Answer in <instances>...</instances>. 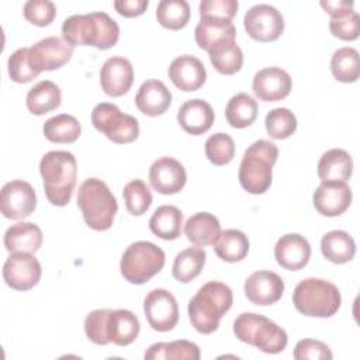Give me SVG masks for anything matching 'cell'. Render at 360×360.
<instances>
[{"label":"cell","instance_id":"1","mask_svg":"<svg viewBox=\"0 0 360 360\" xmlns=\"http://www.w3.org/2000/svg\"><path fill=\"white\" fill-rule=\"evenodd\" d=\"M63 39L70 45H89L98 49L112 48L120 38V27L107 13L75 14L62 24Z\"/></svg>","mask_w":360,"mask_h":360},{"label":"cell","instance_id":"2","mask_svg":"<svg viewBox=\"0 0 360 360\" xmlns=\"http://www.w3.org/2000/svg\"><path fill=\"white\" fill-rule=\"evenodd\" d=\"M232 302V290L225 283H205L188 301L187 309L193 328L202 335L215 332L221 318L231 309Z\"/></svg>","mask_w":360,"mask_h":360},{"label":"cell","instance_id":"3","mask_svg":"<svg viewBox=\"0 0 360 360\" xmlns=\"http://www.w3.org/2000/svg\"><path fill=\"white\" fill-rule=\"evenodd\" d=\"M39 173L48 201L56 207H65L73 194L77 176V162L68 150H51L39 162Z\"/></svg>","mask_w":360,"mask_h":360},{"label":"cell","instance_id":"4","mask_svg":"<svg viewBox=\"0 0 360 360\" xmlns=\"http://www.w3.org/2000/svg\"><path fill=\"white\" fill-rule=\"evenodd\" d=\"M278 158V148L267 139L255 141L246 150L239 166V183L250 194L266 193L273 180V166Z\"/></svg>","mask_w":360,"mask_h":360},{"label":"cell","instance_id":"5","mask_svg":"<svg viewBox=\"0 0 360 360\" xmlns=\"http://www.w3.org/2000/svg\"><path fill=\"white\" fill-rule=\"evenodd\" d=\"M77 207L86 225L94 231H107L114 222L118 202L108 186L96 177L86 179L77 191Z\"/></svg>","mask_w":360,"mask_h":360},{"label":"cell","instance_id":"6","mask_svg":"<svg viewBox=\"0 0 360 360\" xmlns=\"http://www.w3.org/2000/svg\"><path fill=\"white\" fill-rule=\"evenodd\" d=\"M292 304L305 316L329 318L339 311L342 297L333 283L325 278L308 277L295 285Z\"/></svg>","mask_w":360,"mask_h":360},{"label":"cell","instance_id":"7","mask_svg":"<svg viewBox=\"0 0 360 360\" xmlns=\"http://www.w3.org/2000/svg\"><path fill=\"white\" fill-rule=\"evenodd\" d=\"M233 333L240 342L269 354L283 352L288 343V336L281 326L255 312L238 315L233 321Z\"/></svg>","mask_w":360,"mask_h":360},{"label":"cell","instance_id":"8","mask_svg":"<svg viewBox=\"0 0 360 360\" xmlns=\"http://www.w3.org/2000/svg\"><path fill=\"white\" fill-rule=\"evenodd\" d=\"M165 260V252L159 246L148 240H138L125 249L120 270L128 283L143 284L163 269Z\"/></svg>","mask_w":360,"mask_h":360},{"label":"cell","instance_id":"9","mask_svg":"<svg viewBox=\"0 0 360 360\" xmlns=\"http://www.w3.org/2000/svg\"><path fill=\"white\" fill-rule=\"evenodd\" d=\"M91 124L114 143H131L139 135L138 120L124 114L115 104L100 103L91 111Z\"/></svg>","mask_w":360,"mask_h":360},{"label":"cell","instance_id":"10","mask_svg":"<svg viewBox=\"0 0 360 360\" xmlns=\"http://www.w3.org/2000/svg\"><path fill=\"white\" fill-rule=\"evenodd\" d=\"M243 27L250 38L259 42H271L284 31L281 13L270 4H256L243 17Z\"/></svg>","mask_w":360,"mask_h":360},{"label":"cell","instance_id":"11","mask_svg":"<svg viewBox=\"0 0 360 360\" xmlns=\"http://www.w3.org/2000/svg\"><path fill=\"white\" fill-rule=\"evenodd\" d=\"M143 312L153 330L169 332L179 322V305L174 295L165 288L149 291L143 300Z\"/></svg>","mask_w":360,"mask_h":360},{"label":"cell","instance_id":"12","mask_svg":"<svg viewBox=\"0 0 360 360\" xmlns=\"http://www.w3.org/2000/svg\"><path fill=\"white\" fill-rule=\"evenodd\" d=\"M41 274V263L28 252L11 253L3 266V278L6 284L17 291H27L35 287Z\"/></svg>","mask_w":360,"mask_h":360},{"label":"cell","instance_id":"13","mask_svg":"<svg viewBox=\"0 0 360 360\" xmlns=\"http://www.w3.org/2000/svg\"><path fill=\"white\" fill-rule=\"evenodd\" d=\"M1 214L7 219H22L37 208L34 187L24 180H11L1 187Z\"/></svg>","mask_w":360,"mask_h":360},{"label":"cell","instance_id":"14","mask_svg":"<svg viewBox=\"0 0 360 360\" xmlns=\"http://www.w3.org/2000/svg\"><path fill=\"white\" fill-rule=\"evenodd\" d=\"M352 190L346 181L322 180L312 195L315 210L323 217L342 215L352 202Z\"/></svg>","mask_w":360,"mask_h":360},{"label":"cell","instance_id":"15","mask_svg":"<svg viewBox=\"0 0 360 360\" xmlns=\"http://www.w3.org/2000/svg\"><path fill=\"white\" fill-rule=\"evenodd\" d=\"M72 55L73 46L59 37H46L30 46V59L38 73L62 68Z\"/></svg>","mask_w":360,"mask_h":360},{"label":"cell","instance_id":"16","mask_svg":"<svg viewBox=\"0 0 360 360\" xmlns=\"http://www.w3.org/2000/svg\"><path fill=\"white\" fill-rule=\"evenodd\" d=\"M149 181L155 191L172 195L183 190L187 181L184 166L174 158L163 156L155 160L149 169Z\"/></svg>","mask_w":360,"mask_h":360},{"label":"cell","instance_id":"17","mask_svg":"<svg viewBox=\"0 0 360 360\" xmlns=\"http://www.w3.org/2000/svg\"><path fill=\"white\" fill-rule=\"evenodd\" d=\"M243 290L252 304L273 305L283 297L284 281L274 271L259 270L246 278Z\"/></svg>","mask_w":360,"mask_h":360},{"label":"cell","instance_id":"18","mask_svg":"<svg viewBox=\"0 0 360 360\" xmlns=\"http://www.w3.org/2000/svg\"><path fill=\"white\" fill-rule=\"evenodd\" d=\"M292 87L288 72L281 68L270 66L256 72L252 82L255 96L260 101H278L285 98Z\"/></svg>","mask_w":360,"mask_h":360},{"label":"cell","instance_id":"19","mask_svg":"<svg viewBox=\"0 0 360 360\" xmlns=\"http://www.w3.org/2000/svg\"><path fill=\"white\" fill-rule=\"evenodd\" d=\"M134 83V68L124 56L108 58L100 70L103 91L111 97H121L129 91Z\"/></svg>","mask_w":360,"mask_h":360},{"label":"cell","instance_id":"20","mask_svg":"<svg viewBox=\"0 0 360 360\" xmlns=\"http://www.w3.org/2000/svg\"><path fill=\"white\" fill-rule=\"evenodd\" d=\"M167 75L172 83L181 91H195L207 79L204 63L194 55H181L173 59Z\"/></svg>","mask_w":360,"mask_h":360},{"label":"cell","instance_id":"21","mask_svg":"<svg viewBox=\"0 0 360 360\" xmlns=\"http://www.w3.org/2000/svg\"><path fill=\"white\" fill-rule=\"evenodd\" d=\"M274 257L285 270H301L309 262L311 245L300 233H285L274 246Z\"/></svg>","mask_w":360,"mask_h":360},{"label":"cell","instance_id":"22","mask_svg":"<svg viewBox=\"0 0 360 360\" xmlns=\"http://www.w3.org/2000/svg\"><path fill=\"white\" fill-rule=\"evenodd\" d=\"M172 104V93L166 84L156 79L143 82L135 96V105L148 117H158L167 111Z\"/></svg>","mask_w":360,"mask_h":360},{"label":"cell","instance_id":"23","mask_svg":"<svg viewBox=\"0 0 360 360\" xmlns=\"http://www.w3.org/2000/svg\"><path fill=\"white\" fill-rule=\"evenodd\" d=\"M212 107L201 98L187 100L177 111V122L190 135H201L214 124Z\"/></svg>","mask_w":360,"mask_h":360},{"label":"cell","instance_id":"24","mask_svg":"<svg viewBox=\"0 0 360 360\" xmlns=\"http://www.w3.org/2000/svg\"><path fill=\"white\" fill-rule=\"evenodd\" d=\"M194 38L201 49L210 52L224 42L235 41L236 28L232 21L202 17L195 27Z\"/></svg>","mask_w":360,"mask_h":360},{"label":"cell","instance_id":"25","mask_svg":"<svg viewBox=\"0 0 360 360\" xmlns=\"http://www.w3.org/2000/svg\"><path fill=\"white\" fill-rule=\"evenodd\" d=\"M139 321L128 309H110L107 318V338L117 346L131 345L139 335Z\"/></svg>","mask_w":360,"mask_h":360},{"label":"cell","instance_id":"26","mask_svg":"<svg viewBox=\"0 0 360 360\" xmlns=\"http://www.w3.org/2000/svg\"><path fill=\"white\" fill-rule=\"evenodd\" d=\"M42 231L34 222H17L4 233V248L10 252L35 253L42 245Z\"/></svg>","mask_w":360,"mask_h":360},{"label":"cell","instance_id":"27","mask_svg":"<svg viewBox=\"0 0 360 360\" xmlns=\"http://www.w3.org/2000/svg\"><path fill=\"white\" fill-rule=\"evenodd\" d=\"M221 232L218 218L210 212H197L184 224L186 238L197 246L214 245Z\"/></svg>","mask_w":360,"mask_h":360},{"label":"cell","instance_id":"28","mask_svg":"<svg viewBox=\"0 0 360 360\" xmlns=\"http://www.w3.org/2000/svg\"><path fill=\"white\" fill-rule=\"evenodd\" d=\"M321 252L326 260L335 264H345L354 257L356 242L346 231L333 229L322 236Z\"/></svg>","mask_w":360,"mask_h":360},{"label":"cell","instance_id":"29","mask_svg":"<svg viewBox=\"0 0 360 360\" xmlns=\"http://www.w3.org/2000/svg\"><path fill=\"white\" fill-rule=\"evenodd\" d=\"M316 169L321 180L346 181L353 173V159L345 149L333 148L321 156Z\"/></svg>","mask_w":360,"mask_h":360},{"label":"cell","instance_id":"30","mask_svg":"<svg viewBox=\"0 0 360 360\" xmlns=\"http://www.w3.org/2000/svg\"><path fill=\"white\" fill-rule=\"evenodd\" d=\"M60 89L51 80H41L27 93V108L34 115H44L60 105Z\"/></svg>","mask_w":360,"mask_h":360},{"label":"cell","instance_id":"31","mask_svg":"<svg viewBox=\"0 0 360 360\" xmlns=\"http://www.w3.org/2000/svg\"><path fill=\"white\" fill-rule=\"evenodd\" d=\"M183 212L174 205H160L149 219V228L153 235L163 240H174L181 233Z\"/></svg>","mask_w":360,"mask_h":360},{"label":"cell","instance_id":"32","mask_svg":"<svg viewBox=\"0 0 360 360\" xmlns=\"http://www.w3.org/2000/svg\"><path fill=\"white\" fill-rule=\"evenodd\" d=\"M212 246L221 260L236 263L246 257L249 252V239L239 229H225L219 232Z\"/></svg>","mask_w":360,"mask_h":360},{"label":"cell","instance_id":"33","mask_svg":"<svg viewBox=\"0 0 360 360\" xmlns=\"http://www.w3.org/2000/svg\"><path fill=\"white\" fill-rule=\"evenodd\" d=\"M200 349L190 340H173L153 343L145 352L146 360H198Z\"/></svg>","mask_w":360,"mask_h":360},{"label":"cell","instance_id":"34","mask_svg":"<svg viewBox=\"0 0 360 360\" xmlns=\"http://www.w3.org/2000/svg\"><path fill=\"white\" fill-rule=\"evenodd\" d=\"M257 101L248 93L232 96L225 108V118L232 128H246L252 125L257 117Z\"/></svg>","mask_w":360,"mask_h":360},{"label":"cell","instance_id":"35","mask_svg":"<svg viewBox=\"0 0 360 360\" xmlns=\"http://www.w3.org/2000/svg\"><path fill=\"white\" fill-rule=\"evenodd\" d=\"M42 132L49 142L73 143L82 134V125L76 117L70 114H59L45 121Z\"/></svg>","mask_w":360,"mask_h":360},{"label":"cell","instance_id":"36","mask_svg":"<svg viewBox=\"0 0 360 360\" xmlns=\"http://www.w3.org/2000/svg\"><path fill=\"white\" fill-rule=\"evenodd\" d=\"M207 253L202 248H187L179 252L173 262V277L180 283H190L202 270Z\"/></svg>","mask_w":360,"mask_h":360},{"label":"cell","instance_id":"37","mask_svg":"<svg viewBox=\"0 0 360 360\" xmlns=\"http://www.w3.org/2000/svg\"><path fill=\"white\" fill-rule=\"evenodd\" d=\"M330 70L338 82L354 83L360 76L359 52L352 46L339 48L332 55Z\"/></svg>","mask_w":360,"mask_h":360},{"label":"cell","instance_id":"38","mask_svg":"<svg viewBox=\"0 0 360 360\" xmlns=\"http://www.w3.org/2000/svg\"><path fill=\"white\" fill-rule=\"evenodd\" d=\"M210 60L221 75H233L243 65V52L236 41H228L208 52Z\"/></svg>","mask_w":360,"mask_h":360},{"label":"cell","instance_id":"39","mask_svg":"<svg viewBox=\"0 0 360 360\" xmlns=\"http://www.w3.org/2000/svg\"><path fill=\"white\" fill-rule=\"evenodd\" d=\"M329 30L333 37L343 41H354L360 34V18L353 10V4L332 11Z\"/></svg>","mask_w":360,"mask_h":360},{"label":"cell","instance_id":"40","mask_svg":"<svg viewBox=\"0 0 360 360\" xmlns=\"http://www.w3.org/2000/svg\"><path fill=\"white\" fill-rule=\"evenodd\" d=\"M156 18L167 30H181L190 20V6L186 0H162L156 8Z\"/></svg>","mask_w":360,"mask_h":360},{"label":"cell","instance_id":"41","mask_svg":"<svg viewBox=\"0 0 360 360\" xmlns=\"http://www.w3.org/2000/svg\"><path fill=\"white\" fill-rule=\"evenodd\" d=\"M122 197L127 211L136 217L145 214L152 204V193L148 184L141 179H135L127 183L122 190Z\"/></svg>","mask_w":360,"mask_h":360},{"label":"cell","instance_id":"42","mask_svg":"<svg viewBox=\"0 0 360 360\" xmlns=\"http://www.w3.org/2000/svg\"><path fill=\"white\" fill-rule=\"evenodd\" d=\"M264 127L270 138L287 139L297 131V118L288 108H274L267 112Z\"/></svg>","mask_w":360,"mask_h":360},{"label":"cell","instance_id":"43","mask_svg":"<svg viewBox=\"0 0 360 360\" xmlns=\"http://www.w3.org/2000/svg\"><path fill=\"white\" fill-rule=\"evenodd\" d=\"M205 156L215 166L228 165L235 156V142L231 135L217 132L205 142Z\"/></svg>","mask_w":360,"mask_h":360},{"label":"cell","instance_id":"44","mask_svg":"<svg viewBox=\"0 0 360 360\" xmlns=\"http://www.w3.org/2000/svg\"><path fill=\"white\" fill-rule=\"evenodd\" d=\"M8 76L15 83H28L39 73L31 63L30 48H18L8 56Z\"/></svg>","mask_w":360,"mask_h":360},{"label":"cell","instance_id":"45","mask_svg":"<svg viewBox=\"0 0 360 360\" xmlns=\"http://www.w3.org/2000/svg\"><path fill=\"white\" fill-rule=\"evenodd\" d=\"M22 13L27 21L37 27L49 25L56 15V6L49 0H30L24 4Z\"/></svg>","mask_w":360,"mask_h":360},{"label":"cell","instance_id":"46","mask_svg":"<svg viewBox=\"0 0 360 360\" xmlns=\"http://www.w3.org/2000/svg\"><path fill=\"white\" fill-rule=\"evenodd\" d=\"M110 309H94L87 314L84 319V332L89 340L96 345L104 346L108 345L110 340L107 338V318Z\"/></svg>","mask_w":360,"mask_h":360},{"label":"cell","instance_id":"47","mask_svg":"<svg viewBox=\"0 0 360 360\" xmlns=\"http://www.w3.org/2000/svg\"><path fill=\"white\" fill-rule=\"evenodd\" d=\"M239 3L236 0H202L200 3V17L219 18L232 21L238 13Z\"/></svg>","mask_w":360,"mask_h":360},{"label":"cell","instance_id":"48","mask_svg":"<svg viewBox=\"0 0 360 360\" xmlns=\"http://www.w3.org/2000/svg\"><path fill=\"white\" fill-rule=\"evenodd\" d=\"M292 356L297 360H330L333 357L329 346L316 339H302L297 342Z\"/></svg>","mask_w":360,"mask_h":360},{"label":"cell","instance_id":"49","mask_svg":"<svg viewBox=\"0 0 360 360\" xmlns=\"http://www.w3.org/2000/svg\"><path fill=\"white\" fill-rule=\"evenodd\" d=\"M148 0H117L114 1L115 11L122 17H138L148 8Z\"/></svg>","mask_w":360,"mask_h":360}]
</instances>
